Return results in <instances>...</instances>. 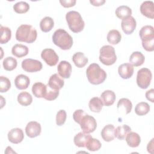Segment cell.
<instances>
[{
    "mask_svg": "<svg viewBox=\"0 0 154 154\" xmlns=\"http://www.w3.org/2000/svg\"><path fill=\"white\" fill-rule=\"evenodd\" d=\"M86 75L89 82L93 85H99L106 78V73L97 63H91L86 70Z\"/></svg>",
    "mask_w": 154,
    "mask_h": 154,
    "instance_id": "cell-1",
    "label": "cell"
},
{
    "mask_svg": "<svg viewBox=\"0 0 154 154\" xmlns=\"http://www.w3.org/2000/svg\"><path fill=\"white\" fill-rule=\"evenodd\" d=\"M52 42L63 50H69L73 45L72 37L64 29H58L53 34Z\"/></svg>",
    "mask_w": 154,
    "mask_h": 154,
    "instance_id": "cell-2",
    "label": "cell"
},
{
    "mask_svg": "<svg viewBox=\"0 0 154 154\" xmlns=\"http://www.w3.org/2000/svg\"><path fill=\"white\" fill-rule=\"evenodd\" d=\"M37 37L36 29L32 26L23 24L19 26L16 32V38L17 41L32 43L34 42Z\"/></svg>",
    "mask_w": 154,
    "mask_h": 154,
    "instance_id": "cell-3",
    "label": "cell"
},
{
    "mask_svg": "<svg viewBox=\"0 0 154 154\" xmlns=\"http://www.w3.org/2000/svg\"><path fill=\"white\" fill-rule=\"evenodd\" d=\"M66 19L69 29L75 33H78L84 29L85 23L80 13L76 11H70L66 14Z\"/></svg>",
    "mask_w": 154,
    "mask_h": 154,
    "instance_id": "cell-4",
    "label": "cell"
},
{
    "mask_svg": "<svg viewBox=\"0 0 154 154\" xmlns=\"http://www.w3.org/2000/svg\"><path fill=\"white\" fill-rule=\"evenodd\" d=\"M99 60L104 65L111 66L114 64L117 60L114 47L111 45H104L99 51Z\"/></svg>",
    "mask_w": 154,
    "mask_h": 154,
    "instance_id": "cell-5",
    "label": "cell"
},
{
    "mask_svg": "<svg viewBox=\"0 0 154 154\" xmlns=\"http://www.w3.org/2000/svg\"><path fill=\"white\" fill-rule=\"evenodd\" d=\"M152 78V74L147 68H142L137 72V84L138 86L142 88H147L150 84Z\"/></svg>",
    "mask_w": 154,
    "mask_h": 154,
    "instance_id": "cell-6",
    "label": "cell"
},
{
    "mask_svg": "<svg viewBox=\"0 0 154 154\" xmlns=\"http://www.w3.org/2000/svg\"><path fill=\"white\" fill-rule=\"evenodd\" d=\"M82 131L90 134L95 131L97 127L96 119L91 116L85 114L81 119L79 123Z\"/></svg>",
    "mask_w": 154,
    "mask_h": 154,
    "instance_id": "cell-7",
    "label": "cell"
},
{
    "mask_svg": "<svg viewBox=\"0 0 154 154\" xmlns=\"http://www.w3.org/2000/svg\"><path fill=\"white\" fill-rule=\"evenodd\" d=\"M41 57L49 66H55L59 60L58 56L55 51L50 48L43 49L41 52Z\"/></svg>",
    "mask_w": 154,
    "mask_h": 154,
    "instance_id": "cell-8",
    "label": "cell"
},
{
    "mask_svg": "<svg viewBox=\"0 0 154 154\" xmlns=\"http://www.w3.org/2000/svg\"><path fill=\"white\" fill-rule=\"evenodd\" d=\"M22 67L27 72H36L42 70V64L38 60L27 58L22 61Z\"/></svg>",
    "mask_w": 154,
    "mask_h": 154,
    "instance_id": "cell-9",
    "label": "cell"
},
{
    "mask_svg": "<svg viewBox=\"0 0 154 154\" xmlns=\"http://www.w3.org/2000/svg\"><path fill=\"white\" fill-rule=\"evenodd\" d=\"M121 26L123 31L127 35L132 34L137 26L135 19L132 16L123 18L121 22Z\"/></svg>",
    "mask_w": 154,
    "mask_h": 154,
    "instance_id": "cell-10",
    "label": "cell"
},
{
    "mask_svg": "<svg viewBox=\"0 0 154 154\" xmlns=\"http://www.w3.org/2000/svg\"><path fill=\"white\" fill-rule=\"evenodd\" d=\"M42 131L41 125L35 121L29 122L26 126L25 132L29 138H35L38 136Z\"/></svg>",
    "mask_w": 154,
    "mask_h": 154,
    "instance_id": "cell-11",
    "label": "cell"
},
{
    "mask_svg": "<svg viewBox=\"0 0 154 154\" xmlns=\"http://www.w3.org/2000/svg\"><path fill=\"white\" fill-rule=\"evenodd\" d=\"M10 142L13 144H18L22 141L24 138L23 131L20 128H16L11 129L7 134Z\"/></svg>",
    "mask_w": 154,
    "mask_h": 154,
    "instance_id": "cell-12",
    "label": "cell"
},
{
    "mask_svg": "<svg viewBox=\"0 0 154 154\" xmlns=\"http://www.w3.org/2000/svg\"><path fill=\"white\" fill-rule=\"evenodd\" d=\"M139 35L142 42L154 40V28L151 25L143 26L139 31Z\"/></svg>",
    "mask_w": 154,
    "mask_h": 154,
    "instance_id": "cell-13",
    "label": "cell"
},
{
    "mask_svg": "<svg viewBox=\"0 0 154 154\" xmlns=\"http://www.w3.org/2000/svg\"><path fill=\"white\" fill-rule=\"evenodd\" d=\"M72 65L67 61H61L58 65V74L63 78H69L72 73Z\"/></svg>",
    "mask_w": 154,
    "mask_h": 154,
    "instance_id": "cell-14",
    "label": "cell"
},
{
    "mask_svg": "<svg viewBox=\"0 0 154 154\" xmlns=\"http://www.w3.org/2000/svg\"><path fill=\"white\" fill-rule=\"evenodd\" d=\"M153 2L152 1H144L140 5V11L141 14L150 19L154 18V8Z\"/></svg>",
    "mask_w": 154,
    "mask_h": 154,
    "instance_id": "cell-15",
    "label": "cell"
},
{
    "mask_svg": "<svg viewBox=\"0 0 154 154\" xmlns=\"http://www.w3.org/2000/svg\"><path fill=\"white\" fill-rule=\"evenodd\" d=\"M47 85L51 89L60 90L64 86V81L60 77L59 75L55 73L50 76Z\"/></svg>",
    "mask_w": 154,
    "mask_h": 154,
    "instance_id": "cell-16",
    "label": "cell"
},
{
    "mask_svg": "<svg viewBox=\"0 0 154 154\" xmlns=\"http://www.w3.org/2000/svg\"><path fill=\"white\" fill-rule=\"evenodd\" d=\"M118 72L122 78L127 79L133 75L134 67L130 63H124L119 66Z\"/></svg>",
    "mask_w": 154,
    "mask_h": 154,
    "instance_id": "cell-17",
    "label": "cell"
},
{
    "mask_svg": "<svg viewBox=\"0 0 154 154\" xmlns=\"http://www.w3.org/2000/svg\"><path fill=\"white\" fill-rule=\"evenodd\" d=\"M47 92V85L40 82H37L32 85V93L38 98H45Z\"/></svg>",
    "mask_w": 154,
    "mask_h": 154,
    "instance_id": "cell-18",
    "label": "cell"
},
{
    "mask_svg": "<svg viewBox=\"0 0 154 154\" xmlns=\"http://www.w3.org/2000/svg\"><path fill=\"white\" fill-rule=\"evenodd\" d=\"M29 84V78L23 74L18 75L14 79L15 86L19 90H24L27 88Z\"/></svg>",
    "mask_w": 154,
    "mask_h": 154,
    "instance_id": "cell-19",
    "label": "cell"
},
{
    "mask_svg": "<svg viewBox=\"0 0 154 154\" xmlns=\"http://www.w3.org/2000/svg\"><path fill=\"white\" fill-rule=\"evenodd\" d=\"M114 125L108 124L103 127L101 131V136L105 141L109 142L114 139Z\"/></svg>",
    "mask_w": 154,
    "mask_h": 154,
    "instance_id": "cell-20",
    "label": "cell"
},
{
    "mask_svg": "<svg viewBox=\"0 0 154 154\" xmlns=\"http://www.w3.org/2000/svg\"><path fill=\"white\" fill-rule=\"evenodd\" d=\"M100 99L105 106H109L114 103L116 100V94L113 91L107 90L101 94Z\"/></svg>",
    "mask_w": 154,
    "mask_h": 154,
    "instance_id": "cell-21",
    "label": "cell"
},
{
    "mask_svg": "<svg viewBox=\"0 0 154 154\" xmlns=\"http://www.w3.org/2000/svg\"><path fill=\"white\" fill-rule=\"evenodd\" d=\"M129 62L132 66L138 67L141 66L145 60L144 55L139 51H135L129 57Z\"/></svg>",
    "mask_w": 154,
    "mask_h": 154,
    "instance_id": "cell-22",
    "label": "cell"
},
{
    "mask_svg": "<svg viewBox=\"0 0 154 154\" xmlns=\"http://www.w3.org/2000/svg\"><path fill=\"white\" fill-rule=\"evenodd\" d=\"M72 61L77 67L82 68L88 63V59L85 56L84 53L78 52L73 55Z\"/></svg>",
    "mask_w": 154,
    "mask_h": 154,
    "instance_id": "cell-23",
    "label": "cell"
},
{
    "mask_svg": "<svg viewBox=\"0 0 154 154\" xmlns=\"http://www.w3.org/2000/svg\"><path fill=\"white\" fill-rule=\"evenodd\" d=\"M126 141L129 147H137L141 143V138L137 133L130 132L126 136Z\"/></svg>",
    "mask_w": 154,
    "mask_h": 154,
    "instance_id": "cell-24",
    "label": "cell"
},
{
    "mask_svg": "<svg viewBox=\"0 0 154 154\" xmlns=\"http://www.w3.org/2000/svg\"><path fill=\"white\" fill-rule=\"evenodd\" d=\"M90 137L91 136L89 135V134H87L84 132H79L74 137V143L79 147H85L86 143Z\"/></svg>",
    "mask_w": 154,
    "mask_h": 154,
    "instance_id": "cell-25",
    "label": "cell"
},
{
    "mask_svg": "<svg viewBox=\"0 0 154 154\" xmlns=\"http://www.w3.org/2000/svg\"><path fill=\"white\" fill-rule=\"evenodd\" d=\"M29 52V49L26 46L22 44H16L11 49V53L17 58H22L26 56Z\"/></svg>",
    "mask_w": 154,
    "mask_h": 154,
    "instance_id": "cell-26",
    "label": "cell"
},
{
    "mask_svg": "<svg viewBox=\"0 0 154 154\" xmlns=\"http://www.w3.org/2000/svg\"><path fill=\"white\" fill-rule=\"evenodd\" d=\"M131 131V128L127 125H123L117 127L114 130V136L120 140L125 138L127 134Z\"/></svg>",
    "mask_w": 154,
    "mask_h": 154,
    "instance_id": "cell-27",
    "label": "cell"
},
{
    "mask_svg": "<svg viewBox=\"0 0 154 154\" xmlns=\"http://www.w3.org/2000/svg\"><path fill=\"white\" fill-rule=\"evenodd\" d=\"M103 102L100 98L98 97H92L88 103L90 109L93 112H100L103 107Z\"/></svg>",
    "mask_w": 154,
    "mask_h": 154,
    "instance_id": "cell-28",
    "label": "cell"
},
{
    "mask_svg": "<svg viewBox=\"0 0 154 154\" xmlns=\"http://www.w3.org/2000/svg\"><path fill=\"white\" fill-rule=\"evenodd\" d=\"M118 111L123 109L125 114H129L132 108V104L131 101L127 98H122L120 99L117 105Z\"/></svg>",
    "mask_w": 154,
    "mask_h": 154,
    "instance_id": "cell-29",
    "label": "cell"
},
{
    "mask_svg": "<svg viewBox=\"0 0 154 154\" xmlns=\"http://www.w3.org/2000/svg\"><path fill=\"white\" fill-rule=\"evenodd\" d=\"M54 26V21L53 19L49 16L43 17L40 22V27L41 30L44 32H49Z\"/></svg>",
    "mask_w": 154,
    "mask_h": 154,
    "instance_id": "cell-30",
    "label": "cell"
},
{
    "mask_svg": "<svg viewBox=\"0 0 154 154\" xmlns=\"http://www.w3.org/2000/svg\"><path fill=\"white\" fill-rule=\"evenodd\" d=\"M106 38L109 43L111 45H117L121 41L122 35L118 30L112 29L108 32Z\"/></svg>",
    "mask_w": 154,
    "mask_h": 154,
    "instance_id": "cell-31",
    "label": "cell"
},
{
    "mask_svg": "<svg viewBox=\"0 0 154 154\" xmlns=\"http://www.w3.org/2000/svg\"><path fill=\"white\" fill-rule=\"evenodd\" d=\"M117 17L120 19H123L132 14V10L130 7L126 5H120L118 7L115 11Z\"/></svg>",
    "mask_w": 154,
    "mask_h": 154,
    "instance_id": "cell-32",
    "label": "cell"
},
{
    "mask_svg": "<svg viewBox=\"0 0 154 154\" xmlns=\"http://www.w3.org/2000/svg\"><path fill=\"white\" fill-rule=\"evenodd\" d=\"M17 101L21 105L26 106L32 103V97L28 92L22 91L17 96Z\"/></svg>",
    "mask_w": 154,
    "mask_h": 154,
    "instance_id": "cell-33",
    "label": "cell"
},
{
    "mask_svg": "<svg viewBox=\"0 0 154 154\" xmlns=\"http://www.w3.org/2000/svg\"><path fill=\"white\" fill-rule=\"evenodd\" d=\"M1 29V37H0V43L1 44L7 43L10 39L11 37V31L7 26H3L0 25Z\"/></svg>",
    "mask_w": 154,
    "mask_h": 154,
    "instance_id": "cell-34",
    "label": "cell"
},
{
    "mask_svg": "<svg viewBox=\"0 0 154 154\" xmlns=\"http://www.w3.org/2000/svg\"><path fill=\"white\" fill-rule=\"evenodd\" d=\"M101 146L102 144L99 140L96 138H93L92 137H90L85 145V147L87 148V149L91 152L99 150L100 149Z\"/></svg>",
    "mask_w": 154,
    "mask_h": 154,
    "instance_id": "cell-35",
    "label": "cell"
},
{
    "mask_svg": "<svg viewBox=\"0 0 154 154\" xmlns=\"http://www.w3.org/2000/svg\"><path fill=\"white\" fill-rule=\"evenodd\" d=\"M2 65L5 70L11 71L16 69L17 65V62L16 58L12 57H7L3 60Z\"/></svg>",
    "mask_w": 154,
    "mask_h": 154,
    "instance_id": "cell-36",
    "label": "cell"
},
{
    "mask_svg": "<svg viewBox=\"0 0 154 154\" xmlns=\"http://www.w3.org/2000/svg\"><path fill=\"white\" fill-rule=\"evenodd\" d=\"M150 111L149 105L145 102H141L137 104L135 108V112L138 116H144Z\"/></svg>",
    "mask_w": 154,
    "mask_h": 154,
    "instance_id": "cell-37",
    "label": "cell"
},
{
    "mask_svg": "<svg viewBox=\"0 0 154 154\" xmlns=\"http://www.w3.org/2000/svg\"><path fill=\"white\" fill-rule=\"evenodd\" d=\"M29 9V5L25 1H19L13 5V10L17 13L22 14L26 13Z\"/></svg>",
    "mask_w": 154,
    "mask_h": 154,
    "instance_id": "cell-38",
    "label": "cell"
},
{
    "mask_svg": "<svg viewBox=\"0 0 154 154\" xmlns=\"http://www.w3.org/2000/svg\"><path fill=\"white\" fill-rule=\"evenodd\" d=\"M11 87V82L5 76H0V92L4 93L7 91Z\"/></svg>",
    "mask_w": 154,
    "mask_h": 154,
    "instance_id": "cell-39",
    "label": "cell"
},
{
    "mask_svg": "<svg viewBox=\"0 0 154 154\" xmlns=\"http://www.w3.org/2000/svg\"><path fill=\"white\" fill-rule=\"evenodd\" d=\"M67 117V114L65 110L60 109L58 111L56 116V123L60 126L64 124Z\"/></svg>",
    "mask_w": 154,
    "mask_h": 154,
    "instance_id": "cell-40",
    "label": "cell"
},
{
    "mask_svg": "<svg viewBox=\"0 0 154 154\" xmlns=\"http://www.w3.org/2000/svg\"><path fill=\"white\" fill-rule=\"evenodd\" d=\"M47 85V92L45 97V99L48 100H53L57 98L59 95V90H55L51 89Z\"/></svg>",
    "mask_w": 154,
    "mask_h": 154,
    "instance_id": "cell-41",
    "label": "cell"
},
{
    "mask_svg": "<svg viewBox=\"0 0 154 154\" xmlns=\"http://www.w3.org/2000/svg\"><path fill=\"white\" fill-rule=\"evenodd\" d=\"M85 112L84 111V110L82 109H78L76 110L73 114V120H75V122L77 123H79L81 119L82 118V117L85 114Z\"/></svg>",
    "mask_w": 154,
    "mask_h": 154,
    "instance_id": "cell-42",
    "label": "cell"
},
{
    "mask_svg": "<svg viewBox=\"0 0 154 154\" xmlns=\"http://www.w3.org/2000/svg\"><path fill=\"white\" fill-rule=\"evenodd\" d=\"M60 2L61 4V5L63 6L64 7L69 8V7L74 6L76 4V1L75 0H67V1L60 0Z\"/></svg>",
    "mask_w": 154,
    "mask_h": 154,
    "instance_id": "cell-43",
    "label": "cell"
},
{
    "mask_svg": "<svg viewBox=\"0 0 154 154\" xmlns=\"http://www.w3.org/2000/svg\"><path fill=\"white\" fill-rule=\"evenodd\" d=\"M153 94H154V90L153 88H152L148 91H146V99L150 101L151 102H154V99H153Z\"/></svg>",
    "mask_w": 154,
    "mask_h": 154,
    "instance_id": "cell-44",
    "label": "cell"
},
{
    "mask_svg": "<svg viewBox=\"0 0 154 154\" xmlns=\"http://www.w3.org/2000/svg\"><path fill=\"white\" fill-rule=\"evenodd\" d=\"M90 2L93 5V6H96V7H99L100 5H102L105 2V0H90Z\"/></svg>",
    "mask_w": 154,
    "mask_h": 154,
    "instance_id": "cell-45",
    "label": "cell"
},
{
    "mask_svg": "<svg viewBox=\"0 0 154 154\" xmlns=\"http://www.w3.org/2000/svg\"><path fill=\"white\" fill-rule=\"evenodd\" d=\"M147 152L150 153H153V138H152L151 141L148 143L147 146Z\"/></svg>",
    "mask_w": 154,
    "mask_h": 154,
    "instance_id": "cell-46",
    "label": "cell"
}]
</instances>
